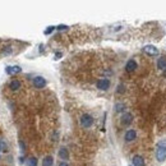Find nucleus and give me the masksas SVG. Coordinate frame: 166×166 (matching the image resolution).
Returning <instances> with one entry per match:
<instances>
[{"instance_id":"18","label":"nucleus","mask_w":166,"mask_h":166,"mask_svg":"<svg viewBox=\"0 0 166 166\" xmlns=\"http://www.w3.org/2000/svg\"><path fill=\"white\" fill-rule=\"evenodd\" d=\"M116 92L118 93H124V92H125V87H124V84H119V86H118Z\"/></svg>"},{"instance_id":"24","label":"nucleus","mask_w":166,"mask_h":166,"mask_svg":"<svg viewBox=\"0 0 166 166\" xmlns=\"http://www.w3.org/2000/svg\"><path fill=\"white\" fill-rule=\"evenodd\" d=\"M164 76H165V77H166V69H165V70H164Z\"/></svg>"},{"instance_id":"9","label":"nucleus","mask_w":166,"mask_h":166,"mask_svg":"<svg viewBox=\"0 0 166 166\" xmlns=\"http://www.w3.org/2000/svg\"><path fill=\"white\" fill-rule=\"evenodd\" d=\"M22 72V68L19 65H9L5 68V73L7 74H18Z\"/></svg>"},{"instance_id":"6","label":"nucleus","mask_w":166,"mask_h":166,"mask_svg":"<svg viewBox=\"0 0 166 166\" xmlns=\"http://www.w3.org/2000/svg\"><path fill=\"white\" fill-rule=\"evenodd\" d=\"M143 51H144V54L150 55V56H157V55H159V49H157L156 46H153V45L144 46L143 47Z\"/></svg>"},{"instance_id":"16","label":"nucleus","mask_w":166,"mask_h":166,"mask_svg":"<svg viewBox=\"0 0 166 166\" xmlns=\"http://www.w3.org/2000/svg\"><path fill=\"white\" fill-rule=\"evenodd\" d=\"M125 109H127V106H125V103H123V102H118V103H115V106H114V110L115 112H125Z\"/></svg>"},{"instance_id":"14","label":"nucleus","mask_w":166,"mask_h":166,"mask_svg":"<svg viewBox=\"0 0 166 166\" xmlns=\"http://www.w3.org/2000/svg\"><path fill=\"white\" fill-rule=\"evenodd\" d=\"M157 68H159L160 70H162V72L166 69V58L165 56L159 58V60H157Z\"/></svg>"},{"instance_id":"7","label":"nucleus","mask_w":166,"mask_h":166,"mask_svg":"<svg viewBox=\"0 0 166 166\" xmlns=\"http://www.w3.org/2000/svg\"><path fill=\"white\" fill-rule=\"evenodd\" d=\"M137 68H138V64H137V61H135L134 59H130V60L127 61V64H125V70H127L128 73L134 72Z\"/></svg>"},{"instance_id":"21","label":"nucleus","mask_w":166,"mask_h":166,"mask_svg":"<svg viewBox=\"0 0 166 166\" xmlns=\"http://www.w3.org/2000/svg\"><path fill=\"white\" fill-rule=\"evenodd\" d=\"M19 147H20V151H22V152H24V150H26V144L23 143V141H19Z\"/></svg>"},{"instance_id":"25","label":"nucleus","mask_w":166,"mask_h":166,"mask_svg":"<svg viewBox=\"0 0 166 166\" xmlns=\"http://www.w3.org/2000/svg\"><path fill=\"white\" fill-rule=\"evenodd\" d=\"M0 159H1V153H0Z\"/></svg>"},{"instance_id":"1","label":"nucleus","mask_w":166,"mask_h":166,"mask_svg":"<svg viewBox=\"0 0 166 166\" xmlns=\"http://www.w3.org/2000/svg\"><path fill=\"white\" fill-rule=\"evenodd\" d=\"M156 160L159 162L166 161V142H161L159 143L156 150Z\"/></svg>"},{"instance_id":"4","label":"nucleus","mask_w":166,"mask_h":166,"mask_svg":"<svg viewBox=\"0 0 166 166\" xmlns=\"http://www.w3.org/2000/svg\"><path fill=\"white\" fill-rule=\"evenodd\" d=\"M132 121H133V115L130 114V112H128V111H125L120 116V124H121V125H124V127H128L129 124H132Z\"/></svg>"},{"instance_id":"17","label":"nucleus","mask_w":166,"mask_h":166,"mask_svg":"<svg viewBox=\"0 0 166 166\" xmlns=\"http://www.w3.org/2000/svg\"><path fill=\"white\" fill-rule=\"evenodd\" d=\"M27 166H37V159L36 157H29L27 161Z\"/></svg>"},{"instance_id":"12","label":"nucleus","mask_w":166,"mask_h":166,"mask_svg":"<svg viewBox=\"0 0 166 166\" xmlns=\"http://www.w3.org/2000/svg\"><path fill=\"white\" fill-rule=\"evenodd\" d=\"M59 157H60L61 160H64V161L69 159V151H68V148L61 147L60 150H59Z\"/></svg>"},{"instance_id":"3","label":"nucleus","mask_w":166,"mask_h":166,"mask_svg":"<svg viewBox=\"0 0 166 166\" xmlns=\"http://www.w3.org/2000/svg\"><path fill=\"white\" fill-rule=\"evenodd\" d=\"M32 83H33V86L36 88H38V90H41V88H45V86L47 84L46 79L44 78L42 76H36L33 78V81H32Z\"/></svg>"},{"instance_id":"19","label":"nucleus","mask_w":166,"mask_h":166,"mask_svg":"<svg viewBox=\"0 0 166 166\" xmlns=\"http://www.w3.org/2000/svg\"><path fill=\"white\" fill-rule=\"evenodd\" d=\"M54 29H55V27H54V26H50L49 28H46L45 31H44V33H45V35H50V33H51L52 31H54Z\"/></svg>"},{"instance_id":"20","label":"nucleus","mask_w":166,"mask_h":166,"mask_svg":"<svg viewBox=\"0 0 166 166\" xmlns=\"http://www.w3.org/2000/svg\"><path fill=\"white\" fill-rule=\"evenodd\" d=\"M56 29H58V31H64V29H68V26L60 24V26H58V27H56Z\"/></svg>"},{"instance_id":"13","label":"nucleus","mask_w":166,"mask_h":166,"mask_svg":"<svg viewBox=\"0 0 166 166\" xmlns=\"http://www.w3.org/2000/svg\"><path fill=\"white\" fill-rule=\"evenodd\" d=\"M9 152V146L3 138H0V153H8Z\"/></svg>"},{"instance_id":"22","label":"nucleus","mask_w":166,"mask_h":166,"mask_svg":"<svg viewBox=\"0 0 166 166\" xmlns=\"http://www.w3.org/2000/svg\"><path fill=\"white\" fill-rule=\"evenodd\" d=\"M61 58V52H56V54H55V60H58V59H60Z\"/></svg>"},{"instance_id":"2","label":"nucleus","mask_w":166,"mask_h":166,"mask_svg":"<svg viewBox=\"0 0 166 166\" xmlns=\"http://www.w3.org/2000/svg\"><path fill=\"white\" fill-rule=\"evenodd\" d=\"M79 123H81L82 128H91L93 125V116L90 114H83L81 118H79Z\"/></svg>"},{"instance_id":"11","label":"nucleus","mask_w":166,"mask_h":166,"mask_svg":"<svg viewBox=\"0 0 166 166\" xmlns=\"http://www.w3.org/2000/svg\"><path fill=\"white\" fill-rule=\"evenodd\" d=\"M9 88L12 91H18L20 88V81L19 79H12L9 83Z\"/></svg>"},{"instance_id":"23","label":"nucleus","mask_w":166,"mask_h":166,"mask_svg":"<svg viewBox=\"0 0 166 166\" xmlns=\"http://www.w3.org/2000/svg\"><path fill=\"white\" fill-rule=\"evenodd\" d=\"M59 166H69V164H68L67 161H61L60 164H59Z\"/></svg>"},{"instance_id":"10","label":"nucleus","mask_w":166,"mask_h":166,"mask_svg":"<svg viewBox=\"0 0 166 166\" xmlns=\"http://www.w3.org/2000/svg\"><path fill=\"white\" fill-rule=\"evenodd\" d=\"M132 162H133V166H144V159L139 155H135L133 157Z\"/></svg>"},{"instance_id":"15","label":"nucleus","mask_w":166,"mask_h":166,"mask_svg":"<svg viewBox=\"0 0 166 166\" xmlns=\"http://www.w3.org/2000/svg\"><path fill=\"white\" fill-rule=\"evenodd\" d=\"M42 166H54V157L45 156L42 160Z\"/></svg>"},{"instance_id":"8","label":"nucleus","mask_w":166,"mask_h":166,"mask_svg":"<svg viewBox=\"0 0 166 166\" xmlns=\"http://www.w3.org/2000/svg\"><path fill=\"white\" fill-rule=\"evenodd\" d=\"M135 138H137V132H135L134 129L127 130L125 134H124V139H125V142H132V141H134Z\"/></svg>"},{"instance_id":"5","label":"nucleus","mask_w":166,"mask_h":166,"mask_svg":"<svg viewBox=\"0 0 166 166\" xmlns=\"http://www.w3.org/2000/svg\"><path fill=\"white\" fill-rule=\"evenodd\" d=\"M96 87L101 91H107L109 87H110V81L106 78H101L96 82Z\"/></svg>"}]
</instances>
